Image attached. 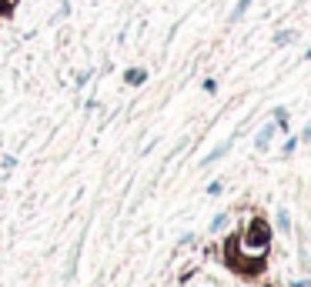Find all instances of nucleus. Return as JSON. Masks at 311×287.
<instances>
[{
  "mask_svg": "<svg viewBox=\"0 0 311 287\" xmlns=\"http://www.w3.org/2000/svg\"><path fill=\"white\" fill-rule=\"evenodd\" d=\"M221 191H224V180H211V184H207V194H211V197H218Z\"/></svg>",
  "mask_w": 311,
  "mask_h": 287,
  "instance_id": "obj_10",
  "label": "nucleus"
},
{
  "mask_svg": "<svg viewBox=\"0 0 311 287\" xmlns=\"http://www.w3.org/2000/svg\"><path fill=\"white\" fill-rule=\"evenodd\" d=\"M305 60H311V47H308V50H305Z\"/></svg>",
  "mask_w": 311,
  "mask_h": 287,
  "instance_id": "obj_15",
  "label": "nucleus"
},
{
  "mask_svg": "<svg viewBox=\"0 0 311 287\" xmlns=\"http://www.w3.org/2000/svg\"><path fill=\"white\" fill-rule=\"evenodd\" d=\"M298 144H301V140H298V137H288V140H285V144H281V154H285V157H291V154L298 151Z\"/></svg>",
  "mask_w": 311,
  "mask_h": 287,
  "instance_id": "obj_9",
  "label": "nucleus"
},
{
  "mask_svg": "<svg viewBox=\"0 0 311 287\" xmlns=\"http://www.w3.org/2000/svg\"><path fill=\"white\" fill-rule=\"evenodd\" d=\"M238 247H244V254L248 257H264L268 254V247H271V227L261 221V217H251L248 221V227H244V234L238 237Z\"/></svg>",
  "mask_w": 311,
  "mask_h": 287,
  "instance_id": "obj_1",
  "label": "nucleus"
},
{
  "mask_svg": "<svg viewBox=\"0 0 311 287\" xmlns=\"http://www.w3.org/2000/svg\"><path fill=\"white\" fill-rule=\"evenodd\" d=\"M271 120L278 124V131H285V134H288V127H291V110H288L285 104H278L275 110H271Z\"/></svg>",
  "mask_w": 311,
  "mask_h": 287,
  "instance_id": "obj_3",
  "label": "nucleus"
},
{
  "mask_svg": "<svg viewBox=\"0 0 311 287\" xmlns=\"http://www.w3.org/2000/svg\"><path fill=\"white\" fill-rule=\"evenodd\" d=\"M228 217H231V214H218V217L211 221V230H221L224 224H228Z\"/></svg>",
  "mask_w": 311,
  "mask_h": 287,
  "instance_id": "obj_11",
  "label": "nucleus"
},
{
  "mask_svg": "<svg viewBox=\"0 0 311 287\" xmlns=\"http://www.w3.org/2000/svg\"><path fill=\"white\" fill-rule=\"evenodd\" d=\"M275 224L281 234H291V214H288V207H278L275 211Z\"/></svg>",
  "mask_w": 311,
  "mask_h": 287,
  "instance_id": "obj_5",
  "label": "nucleus"
},
{
  "mask_svg": "<svg viewBox=\"0 0 311 287\" xmlns=\"http://www.w3.org/2000/svg\"><path fill=\"white\" fill-rule=\"evenodd\" d=\"M275 134H278V124H275V120H271V124H264V127L255 134V147H258V151H268V147H271V140H275Z\"/></svg>",
  "mask_w": 311,
  "mask_h": 287,
  "instance_id": "obj_2",
  "label": "nucleus"
},
{
  "mask_svg": "<svg viewBox=\"0 0 311 287\" xmlns=\"http://www.w3.org/2000/svg\"><path fill=\"white\" fill-rule=\"evenodd\" d=\"M228 151H231V140H224V144H218V147H214L211 154H204L201 164H204V167H211V164H214V160H221V157H224Z\"/></svg>",
  "mask_w": 311,
  "mask_h": 287,
  "instance_id": "obj_4",
  "label": "nucleus"
},
{
  "mask_svg": "<svg viewBox=\"0 0 311 287\" xmlns=\"http://www.w3.org/2000/svg\"><path fill=\"white\" fill-rule=\"evenodd\" d=\"M288 287H311V281H291Z\"/></svg>",
  "mask_w": 311,
  "mask_h": 287,
  "instance_id": "obj_14",
  "label": "nucleus"
},
{
  "mask_svg": "<svg viewBox=\"0 0 311 287\" xmlns=\"http://www.w3.org/2000/svg\"><path fill=\"white\" fill-rule=\"evenodd\" d=\"M251 3H255V0H238V3L231 7V23H238V20L244 17L248 10H251Z\"/></svg>",
  "mask_w": 311,
  "mask_h": 287,
  "instance_id": "obj_7",
  "label": "nucleus"
},
{
  "mask_svg": "<svg viewBox=\"0 0 311 287\" xmlns=\"http://www.w3.org/2000/svg\"><path fill=\"white\" fill-rule=\"evenodd\" d=\"M294 40H298V30H278L275 37H271V44H275V47H288Z\"/></svg>",
  "mask_w": 311,
  "mask_h": 287,
  "instance_id": "obj_6",
  "label": "nucleus"
},
{
  "mask_svg": "<svg viewBox=\"0 0 311 287\" xmlns=\"http://www.w3.org/2000/svg\"><path fill=\"white\" fill-rule=\"evenodd\" d=\"M204 94H214V90H218V80H214V77H204Z\"/></svg>",
  "mask_w": 311,
  "mask_h": 287,
  "instance_id": "obj_12",
  "label": "nucleus"
},
{
  "mask_svg": "<svg viewBox=\"0 0 311 287\" xmlns=\"http://www.w3.org/2000/svg\"><path fill=\"white\" fill-rule=\"evenodd\" d=\"M128 84H144L147 80V70H141V67H134V70H128V77H124Z\"/></svg>",
  "mask_w": 311,
  "mask_h": 287,
  "instance_id": "obj_8",
  "label": "nucleus"
},
{
  "mask_svg": "<svg viewBox=\"0 0 311 287\" xmlns=\"http://www.w3.org/2000/svg\"><path fill=\"white\" fill-rule=\"evenodd\" d=\"M298 140H301V144H311V124H305V131L298 134Z\"/></svg>",
  "mask_w": 311,
  "mask_h": 287,
  "instance_id": "obj_13",
  "label": "nucleus"
}]
</instances>
